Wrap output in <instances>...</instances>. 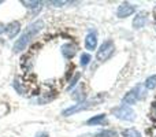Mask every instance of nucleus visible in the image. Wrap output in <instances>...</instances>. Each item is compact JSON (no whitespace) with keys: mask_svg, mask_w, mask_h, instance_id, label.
Instances as JSON below:
<instances>
[{"mask_svg":"<svg viewBox=\"0 0 156 137\" xmlns=\"http://www.w3.org/2000/svg\"><path fill=\"white\" fill-rule=\"evenodd\" d=\"M71 97L76 103H81V102H85L86 100V93L85 91L82 89V86H77L73 92H71Z\"/></svg>","mask_w":156,"mask_h":137,"instance_id":"nucleus-13","label":"nucleus"},{"mask_svg":"<svg viewBox=\"0 0 156 137\" xmlns=\"http://www.w3.org/2000/svg\"><path fill=\"white\" fill-rule=\"evenodd\" d=\"M136 10H137V8H136L134 4H132V3H129V2H123L116 8V16H118L119 19H125V18H127V16L133 15V14L136 13Z\"/></svg>","mask_w":156,"mask_h":137,"instance_id":"nucleus-6","label":"nucleus"},{"mask_svg":"<svg viewBox=\"0 0 156 137\" xmlns=\"http://www.w3.org/2000/svg\"><path fill=\"white\" fill-rule=\"evenodd\" d=\"M148 23V13L147 11H140V13L136 14V16L133 18V29L140 30L143 27L147 26Z\"/></svg>","mask_w":156,"mask_h":137,"instance_id":"nucleus-8","label":"nucleus"},{"mask_svg":"<svg viewBox=\"0 0 156 137\" xmlns=\"http://www.w3.org/2000/svg\"><path fill=\"white\" fill-rule=\"evenodd\" d=\"M80 78H81V73H76V74H74V77L70 80V84L67 85V91H71V89L76 88V85L78 84Z\"/></svg>","mask_w":156,"mask_h":137,"instance_id":"nucleus-19","label":"nucleus"},{"mask_svg":"<svg viewBox=\"0 0 156 137\" xmlns=\"http://www.w3.org/2000/svg\"><path fill=\"white\" fill-rule=\"evenodd\" d=\"M34 137H49V133L48 132H38Z\"/></svg>","mask_w":156,"mask_h":137,"instance_id":"nucleus-21","label":"nucleus"},{"mask_svg":"<svg viewBox=\"0 0 156 137\" xmlns=\"http://www.w3.org/2000/svg\"><path fill=\"white\" fill-rule=\"evenodd\" d=\"M80 137H119L118 132L114 129H101L96 133H90V135H83Z\"/></svg>","mask_w":156,"mask_h":137,"instance_id":"nucleus-12","label":"nucleus"},{"mask_svg":"<svg viewBox=\"0 0 156 137\" xmlns=\"http://www.w3.org/2000/svg\"><path fill=\"white\" fill-rule=\"evenodd\" d=\"M107 124V115L105 114H97V115H93L86 121V125L88 126H101V125Z\"/></svg>","mask_w":156,"mask_h":137,"instance_id":"nucleus-11","label":"nucleus"},{"mask_svg":"<svg viewBox=\"0 0 156 137\" xmlns=\"http://www.w3.org/2000/svg\"><path fill=\"white\" fill-rule=\"evenodd\" d=\"M122 136L123 137H141V133L137 129H134V128H127V129H125L122 132Z\"/></svg>","mask_w":156,"mask_h":137,"instance_id":"nucleus-17","label":"nucleus"},{"mask_svg":"<svg viewBox=\"0 0 156 137\" xmlns=\"http://www.w3.org/2000/svg\"><path fill=\"white\" fill-rule=\"evenodd\" d=\"M44 26H45V25H44L43 19H36V21H33L30 25H27L25 32L21 33V36H19L15 40V43H14V45H12L14 54H19V52L25 51V49L27 48V45L32 43L33 37L37 36L38 33L44 29Z\"/></svg>","mask_w":156,"mask_h":137,"instance_id":"nucleus-1","label":"nucleus"},{"mask_svg":"<svg viewBox=\"0 0 156 137\" xmlns=\"http://www.w3.org/2000/svg\"><path fill=\"white\" fill-rule=\"evenodd\" d=\"M101 100H103V95H97L96 97H93V99H90V100L76 103V104L65 108V110L62 111V117H70V115H74V114H77V113H81V111H88V110H90V108L99 106L100 103H101Z\"/></svg>","mask_w":156,"mask_h":137,"instance_id":"nucleus-2","label":"nucleus"},{"mask_svg":"<svg viewBox=\"0 0 156 137\" xmlns=\"http://www.w3.org/2000/svg\"><path fill=\"white\" fill-rule=\"evenodd\" d=\"M0 4H2V2H0Z\"/></svg>","mask_w":156,"mask_h":137,"instance_id":"nucleus-23","label":"nucleus"},{"mask_svg":"<svg viewBox=\"0 0 156 137\" xmlns=\"http://www.w3.org/2000/svg\"><path fill=\"white\" fill-rule=\"evenodd\" d=\"M12 86H14V89L16 91V93H19V95H26V86L23 85V82H22L19 78H15V80H14Z\"/></svg>","mask_w":156,"mask_h":137,"instance_id":"nucleus-14","label":"nucleus"},{"mask_svg":"<svg viewBox=\"0 0 156 137\" xmlns=\"http://www.w3.org/2000/svg\"><path fill=\"white\" fill-rule=\"evenodd\" d=\"M4 33L7 34V37L8 38H15L16 36L21 33V22L19 21H11V22H8L7 25H5V27H4Z\"/></svg>","mask_w":156,"mask_h":137,"instance_id":"nucleus-7","label":"nucleus"},{"mask_svg":"<svg viewBox=\"0 0 156 137\" xmlns=\"http://www.w3.org/2000/svg\"><path fill=\"white\" fill-rule=\"evenodd\" d=\"M143 85H144V88H145L147 91H152V89H155L156 88V74L149 75Z\"/></svg>","mask_w":156,"mask_h":137,"instance_id":"nucleus-15","label":"nucleus"},{"mask_svg":"<svg viewBox=\"0 0 156 137\" xmlns=\"http://www.w3.org/2000/svg\"><path fill=\"white\" fill-rule=\"evenodd\" d=\"M115 54V44H114L112 40H105L101 45L99 47L96 52V59L99 60L100 63L107 62L108 59L112 58V55Z\"/></svg>","mask_w":156,"mask_h":137,"instance_id":"nucleus-5","label":"nucleus"},{"mask_svg":"<svg viewBox=\"0 0 156 137\" xmlns=\"http://www.w3.org/2000/svg\"><path fill=\"white\" fill-rule=\"evenodd\" d=\"M147 96V89L144 88L143 84H137L136 86H133L127 93L123 95L122 97V104H126V106H134L137 102L143 100L144 97Z\"/></svg>","mask_w":156,"mask_h":137,"instance_id":"nucleus-3","label":"nucleus"},{"mask_svg":"<svg viewBox=\"0 0 156 137\" xmlns=\"http://www.w3.org/2000/svg\"><path fill=\"white\" fill-rule=\"evenodd\" d=\"M111 114L115 117L119 121H125V122H133L136 119V111L133 110V107L126 104H119L116 107H114L111 110Z\"/></svg>","mask_w":156,"mask_h":137,"instance_id":"nucleus-4","label":"nucleus"},{"mask_svg":"<svg viewBox=\"0 0 156 137\" xmlns=\"http://www.w3.org/2000/svg\"><path fill=\"white\" fill-rule=\"evenodd\" d=\"M48 4L54 5V7H62V5L67 4V2H49V3H48Z\"/></svg>","mask_w":156,"mask_h":137,"instance_id":"nucleus-20","label":"nucleus"},{"mask_svg":"<svg viewBox=\"0 0 156 137\" xmlns=\"http://www.w3.org/2000/svg\"><path fill=\"white\" fill-rule=\"evenodd\" d=\"M77 52H78V47L73 43H66L60 47V54H62V56L67 60L73 59V58L77 55Z\"/></svg>","mask_w":156,"mask_h":137,"instance_id":"nucleus-9","label":"nucleus"},{"mask_svg":"<svg viewBox=\"0 0 156 137\" xmlns=\"http://www.w3.org/2000/svg\"><path fill=\"white\" fill-rule=\"evenodd\" d=\"M22 4H25V7L33 11H40L43 8V2H22Z\"/></svg>","mask_w":156,"mask_h":137,"instance_id":"nucleus-16","label":"nucleus"},{"mask_svg":"<svg viewBox=\"0 0 156 137\" xmlns=\"http://www.w3.org/2000/svg\"><path fill=\"white\" fill-rule=\"evenodd\" d=\"M85 48L88 51H93L97 48V33L96 30H89L85 37Z\"/></svg>","mask_w":156,"mask_h":137,"instance_id":"nucleus-10","label":"nucleus"},{"mask_svg":"<svg viewBox=\"0 0 156 137\" xmlns=\"http://www.w3.org/2000/svg\"><path fill=\"white\" fill-rule=\"evenodd\" d=\"M4 27H5V25L0 23V34H3V33H4Z\"/></svg>","mask_w":156,"mask_h":137,"instance_id":"nucleus-22","label":"nucleus"},{"mask_svg":"<svg viewBox=\"0 0 156 137\" xmlns=\"http://www.w3.org/2000/svg\"><path fill=\"white\" fill-rule=\"evenodd\" d=\"M90 62H92L90 54H88V52H82V54H81V56H80V65L82 66V67H86V66H88Z\"/></svg>","mask_w":156,"mask_h":137,"instance_id":"nucleus-18","label":"nucleus"}]
</instances>
